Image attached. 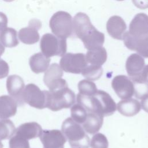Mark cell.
<instances>
[{"label":"cell","instance_id":"836d02e7","mask_svg":"<svg viewBox=\"0 0 148 148\" xmlns=\"http://www.w3.org/2000/svg\"><path fill=\"white\" fill-rule=\"evenodd\" d=\"M8 25V18L2 12H0V34L6 27Z\"/></svg>","mask_w":148,"mask_h":148},{"label":"cell","instance_id":"9a60e30c","mask_svg":"<svg viewBox=\"0 0 148 148\" xmlns=\"http://www.w3.org/2000/svg\"><path fill=\"white\" fill-rule=\"evenodd\" d=\"M128 32L136 37L148 35V16L143 13L135 15L130 24Z\"/></svg>","mask_w":148,"mask_h":148},{"label":"cell","instance_id":"ba28073f","mask_svg":"<svg viewBox=\"0 0 148 148\" xmlns=\"http://www.w3.org/2000/svg\"><path fill=\"white\" fill-rule=\"evenodd\" d=\"M63 71L57 63L52 64L45 71L43 82L49 90H54L64 87H67L66 80L62 78Z\"/></svg>","mask_w":148,"mask_h":148},{"label":"cell","instance_id":"f35d334b","mask_svg":"<svg viewBox=\"0 0 148 148\" xmlns=\"http://www.w3.org/2000/svg\"><path fill=\"white\" fill-rule=\"evenodd\" d=\"M3 1H5L6 2H12V1H13L14 0H3Z\"/></svg>","mask_w":148,"mask_h":148},{"label":"cell","instance_id":"7402d4cb","mask_svg":"<svg viewBox=\"0 0 148 148\" xmlns=\"http://www.w3.org/2000/svg\"><path fill=\"white\" fill-rule=\"evenodd\" d=\"M50 58L42 53H38L32 55L29 60L31 70L35 73L45 72L49 66Z\"/></svg>","mask_w":148,"mask_h":148},{"label":"cell","instance_id":"603a6c76","mask_svg":"<svg viewBox=\"0 0 148 148\" xmlns=\"http://www.w3.org/2000/svg\"><path fill=\"white\" fill-rule=\"evenodd\" d=\"M86 58L87 62L91 65L101 66L106 62L107 59L106 49L101 47L88 50L86 55Z\"/></svg>","mask_w":148,"mask_h":148},{"label":"cell","instance_id":"6da1fadb","mask_svg":"<svg viewBox=\"0 0 148 148\" xmlns=\"http://www.w3.org/2000/svg\"><path fill=\"white\" fill-rule=\"evenodd\" d=\"M76 100L87 112H95L103 116L113 114L117 109V105L110 95L103 90L97 91L91 96L77 94Z\"/></svg>","mask_w":148,"mask_h":148},{"label":"cell","instance_id":"4316f807","mask_svg":"<svg viewBox=\"0 0 148 148\" xmlns=\"http://www.w3.org/2000/svg\"><path fill=\"white\" fill-rule=\"evenodd\" d=\"M71 118L76 123L82 124L86 120L87 111L79 103L73 104L71 108Z\"/></svg>","mask_w":148,"mask_h":148},{"label":"cell","instance_id":"5b68a950","mask_svg":"<svg viewBox=\"0 0 148 148\" xmlns=\"http://www.w3.org/2000/svg\"><path fill=\"white\" fill-rule=\"evenodd\" d=\"M40 47L42 53L47 57L62 56L66 51V39L60 38L51 34H45L41 38Z\"/></svg>","mask_w":148,"mask_h":148},{"label":"cell","instance_id":"30bf717a","mask_svg":"<svg viewBox=\"0 0 148 148\" xmlns=\"http://www.w3.org/2000/svg\"><path fill=\"white\" fill-rule=\"evenodd\" d=\"M95 29L86 14L80 12L75 16L73 19V32L82 41L90 36Z\"/></svg>","mask_w":148,"mask_h":148},{"label":"cell","instance_id":"8d00e7d4","mask_svg":"<svg viewBox=\"0 0 148 148\" xmlns=\"http://www.w3.org/2000/svg\"><path fill=\"white\" fill-rule=\"evenodd\" d=\"M4 51H5V47L2 44V43L1 42V40H0V57L2 55V54L4 53Z\"/></svg>","mask_w":148,"mask_h":148},{"label":"cell","instance_id":"8992f818","mask_svg":"<svg viewBox=\"0 0 148 148\" xmlns=\"http://www.w3.org/2000/svg\"><path fill=\"white\" fill-rule=\"evenodd\" d=\"M87 64L83 53H68L62 56L60 61V66L63 71L75 74L81 73Z\"/></svg>","mask_w":148,"mask_h":148},{"label":"cell","instance_id":"d590c367","mask_svg":"<svg viewBox=\"0 0 148 148\" xmlns=\"http://www.w3.org/2000/svg\"><path fill=\"white\" fill-rule=\"evenodd\" d=\"M140 105L143 110L148 113V95H146L142 99Z\"/></svg>","mask_w":148,"mask_h":148},{"label":"cell","instance_id":"e0dca14e","mask_svg":"<svg viewBox=\"0 0 148 148\" xmlns=\"http://www.w3.org/2000/svg\"><path fill=\"white\" fill-rule=\"evenodd\" d=\"M145 66L144 58L136 53L131 54L125 62V69L128 75L131 78L139 77Z\"/></svg>","mask_w":148,"mask_h":148},{"label":"cell","instance_id":"484cf974","mask_svg":"<svg viewBox=\"0 0 148 148\" xmlns=\"http://www.w3.org/2000/svg\"><path fill=\"white\" fill-rule=\"evenodd\" d=\"M81 73L88 80H97L101 77L103 73V69L101 66L95 65H87Z\"/></svg>","mask_w":148,"mask_h":148},{"label":"cell","instance_id":"83f0119b","mask_svg":"<svg viewBox=\"0 0 148 148\" xmlns=\"http://www.w3.org/2000/svg\"><path fill=\"white\" fill-rule=\"evenodd\" d=\"M79 94L87 96H91L97 91L96 84L91 80L84 79L80 81L77 84Z\"/></svg>","mask_w":148,"mask_h":148},{"label":"cell","instance_id":"d4e9b609","mask_svg":"<svg viewBox=\"0 0 148 148\" xmlns=\"http://www.w3.org/2000/svg\"><path fill=\"white\" fill-rule=\"evenodd\" d=\"M15 131V126L10 120H0V141L10 138L14 135Z\"/></svg>","mask_w":148,"mask_h":148},{"label":"cell","instance_id":"60d3db41","mask_svg":"<svg viewBox=\"0 0 148 148\" xmlns=\"http://www.w3.org/2000/svg\"><path fill=\"white\" fill-rule=\"evenodd\" d=\"M117 1H124V0H117Z\"/></svg>","mask_w":148,"mask_h":148},{"label":"cell","instance_id":"e575fe53","mask_svg":"<svg viewBox=\"0 0 148 148\" xmlns=\"http://www.w3.org/2000/svg\"><path fill=\"white\" fill-rule=\"evenodd\" d=\"M139 78H140L142 81L148 83V64L144 66Z\"/></svg>","mask_w":148,"mask_h":148},{"label":"cell","instance_id":"5bb4252c","mask_svg":"<svg viewBox=\"0 0 148 148\" xmlns=\"http://www.w3.org/2000/svg\"><path fill=\"white\" fill-rule=\"evenodd\" d=\"M42 27L41 22L37 19L31 20L28 27L21 28L18 32V38L21 42L27 45H32L39 40L38 30Z\"/></svg>","mask_w":148,"mask_h":148},{"label":"cell","instance_id":"7a4b0ae2","mask_svg":"<svg viewBox=\"0 0 148 148\" xmlns=\"http://www.w3.org/2000/svg\"><path fill=\"white\" fill-rule=\"evenodd\" d=\"M61 131L71 147L89 148L90 140L80 124L71 117L66 119L62 123Z\"/></svg>","mask_w":148,"mask_h":148},{"label":"cell","instance_id":"2e32d148","mask_svg":"<svg viewBox=\"0 0 148 148\" xmlns=\"http://www.w3.org/2000/svg\"><path fill=\"white\" fill-rule=\"evenodd\" d=\"M127 25L124 20L119 16H113L106 23V29L109 35L113 38L122 40L125 32Z\"/></svg>","mask_w":148,"mask_h":148},{"label":"cell","instance_id":"ac0fdd59","mask_svg":"<svg viewBox=\"0 0 148 148\" xmlns=\"http://www.w3.org/2000/svg\"><path fill=\"white\" fill-rule=\"evenodd\" d=\"M42 131V127L38 123L36 122H29L21 124L16 129L14 134L29 140L39 137Z\"/></svg>","mask_w":148,"mask_h":148},{"label":"cell","instance_id":"44dd1931","mask_svg":"<svg viewBox=\"0 0 148 148\" xmlns=\"http://www.w3.org/2000/svg\"><path fill=\"white\" fill-rule=\"evenodd\" d=\"M17 106L16 101L11 96H0V119H7L14 116Z\"/></svg>","mask_w":148,"mask_h":148},{"label":"cell","instance_id":"ffe728a7","mask_svg":"<svg viewBox=\"0 0 148 148\" xmlns=\"http://www.w3.org/2000/svg\"><path fill=\"white\" fill-rule=\"evenodd\" d=\"M141 109L140 103L136 99L128 98L119 101L117 109L120 113L127 117H131L138 114Z\"/></svg>","mask_w":148,"mask_h":148},{"label":"cell","instance_id":"d6a6232c","mask_svg":"<svg viewBox=\"0 0 148 148\" xmlns=\"http://www.w3.org/2000/svg\"><path fill=\"white\" fill-rule=\"evenodd\" d=\"M134 5L139 9H146L148 8V0H132Z\"/></svg>","mask_w":148,"mask_h":148},{"label":"cell","instance_id":"74e56055","mask_svg":"<svg viewBox=\"0 0 148 148\" xmlns=\"http://www.w3.org/2000/svg\"><path fill=\"white\" fill-rule=\"evenodd\" d=\"M0 148H3V144L0 141Z\"/></svg>","mask_w":148,"mask_h":148},{"label":"cell","instance_id":"d6986e66","mask_svg":"<svg viewBox=\"0 0 148 148\" xmlns=\"http://www.w3.org/2000/svg\"><path fill=\"white\" fill-rule=\"evenodd\" d=\"M103 116L95 112H87L85 121L82 124L84 131L90 134H94L101 129L103 121Z\"/></svg>","mask_w":148,"mask_h":148},{"label":"cell","instance_id":"f546056e","mask_svg":"<svg viewBox=\"0 0 148 148\" xmlns=\"http://www.w3.org/2000/svg\"><path fill=\"white\" fill-rule=\"evenodd\" d=\"M90 146L91 148H108L109 142L105 135L97 133L92 137Z\"/></svg>","mask_w":148,"mask_h":148},{"label":"cell","instance_id":"4fadbf2b","mask_svg":"<svg viewBox=\"0 0 148 148\" xmlns=\"http://www.w3.org/2000/svg\"><path fill=\"white\" fill-rule=\"evenodd\" d=\"M23 79L18 75H13L8 76L6 80V88L8 93L16 101L17 105H24L23 92L24 88Z\"/></svg>","mask_w":148,"mask_h":148},{"label":"cell","instance_id":"3957f363","mask_svg":"<svg viewBox=\"0 0 148 148\" xmlns=\"http://www.w3.org/2000/svg\"><path fill=\"white\" fill-rule=\"evenodd\" d=\"M75 99V92L68 86L46 91V108L54 112L71 107Z\"/></svg>","mask_w":148,"mask_h":148},{"label":"cell","instance_id":"8fae6325","mask_svg":"<svg viewBox=\"0 0 148 148\" xmlns=\"http://www.w3.org/2000/svg\"><path fill=\"white\" fill-rule=\"evenodd\" d=\"M39 138L43 148H64L66 141L62 131L58 130H42Z\"/></svg>","mask_w":148,"mask_h":148},{"label":"cell","instance_id":"ab89813d","mask_svg":"<svg viewBox=\"0 0 148 148\" xmlns=\"http://www.w3.org/2000/svg\"><path fill=\"white\" fill-rule=\"evenodd\" d=\"M75 148H83V147H75Z\"/></svg>","mask_w":148,"mask_h":148},{"label":"cell","instance_id":"4dcf8cb0","mask_svg":"<svg viewBox=\"0 0 148 148\" xmlns=\"http://www.w3.org/2000/svg\"><path fill=\"white\" fill-rule=\"evenodd\" d=\"M9 148H29L28 140L14 134L9 142Z\"/></svg>","mask_w":148,"mask_h":148},{"label":"cell","instance_id":"9c48e42d","mask_svg":"<svg viewBox=\"0 0 148 148\" xmlns=\"http://www.w3.org/2000/svg\"><path fill=\"white\" fill-rule=\"evenodd\" d=\"M112 87L122 99L131 98L134 95V83L130 77L125 75L116 76L112 81Z\"/></svg>","mask_w":148,"mask_h":148},{"label":"cell","instance_id":"277c9868","mask_svg":"<svg viewBox=\"0 0 148 148\" xmlns=\"http://www.w3.org/2000/svg\"><path fill=\"white\" fill-rule=\"evenodd\" d=\"M49 25L56 36L66 39L73 32V21L71 14L64 11H58L51 17Z\"/></svg>","mask_w":148,"mask_h":148},{"label":"cell","instance_id":"1f68e13d","mask_svg":"<svg viewBox=\"0 0 148 148\" xmlns=\"http://www.w3.org/2000/svg\"><path fill=\"white\" fill-rule=\"evenodd\" d=\"M9 67L8 63L4 60L0 59V79L8 76Z\"/></svg>","mask_w":148,"mask_h":148},{"label":"cell","instance_id":"7c38bea8","mask_svg":"<svg viewBox=\"0 0 148 148\" xmlns=\"http://www.w3.org/2000/svg\"><path fill=\"white\" fill-rule=\"evenodd\" d=\"M123 40L128 49L136 51L143 57L148 58V35L136 37L131 35L128 31L124 33Z\"/></svg>","mask_w":148,"mask_h":148},{"label":"cell","instance_id":"f1b7e54d","mask_svg":"<svg viewBox=\"0 0 148 148\" xmlns=\"http://www.w3.org/2000/svg\"><path fill=\"white\" fill-rule=\"evenodd\" d=\"M131 79L134 84V96L136 98L142 99L148 95V83L142 81L139 77Z\"/></svg>","mask_w":148,"mask_h":148},{"label":"cell","instance_id":"cb8c5ba5","mask_svg":"<svg viewBox=\"0 0 148 148\" xmlns=\"http://www.w3.org/2000/svg\"><path fill=\"white\" fill-rule=\"evenodd\" d=\"M0 40L4 47H13L18 45L16 31L6 27L0 34Z\"/></svg>","mask_w":148,"mask_h":148},{"label":"cell","instance_id":"52a82bcc","mask_svg":"<svg viewBox=\"0 0 148 148\" xmlns=\"http://www.w3.org/2000/svg\"><path fill=\"white\" fill-rule=\"evenodd\" d=\"M23 99L33 108L44 109L46 108V90L42 91L35 84H28L24 88Z\"/></svg>","mask_w":148,"mask_h":148}]
</instances>
